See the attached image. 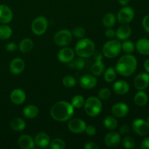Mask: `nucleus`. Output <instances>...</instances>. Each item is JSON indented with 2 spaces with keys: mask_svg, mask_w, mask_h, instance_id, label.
I'll return each mask as SVG.
<instances>
[{
  "mask_svg": "<svg viewBox=\"0 0 149 149\" xmlns=\"http://www.w3.org/2000/svg\"><path fill=\"white\" fill-rule=\"evenodd\" d=\"M74 113V108L71 103L65 100L55 103L50 109V116L54 120L60 122H67L71 119Z\"/></svg>",
  "mask_w": 149,
  "mask_h": 149,
  "instance_id": "1",
  "label": "nucleus"
},
{
  "mask_svg": "<svg viewBox=\"0 0 149 149\" xmlns=\"http://www.w3.org/2000/svg\"><path fill=\"white\" fill-rule=\"evenodd\" d=\"M137 65L138 61L136 58L131 54H127L118 60L115 69L121 76L127 77L134 74L137 68Z\"/></svg>",
  "mask_w": 149,
  "mask_h": 149,
  "instance_id": "2",
  "label": "nucleus"
},
{
  "mask_svg": "<svg viewBox=\"0 0 149 149\" xmlns=\"http://www.w3.org/2000/svg\"><path fill=\"white\" fill-rule=\"evenodd\" d=\"M95 50L94 42L87 38H82L77 42L75 46V52L79 57L87 58L92 56Z\"/></svg>",
  "mask_w": 149,
  "mask_h": 149,
  "instance_id": "3",
  "label": "nucleus"
},
{
  "mask_svg": "<svg viewBox=\"0 0 149 149\" xmlns=\"http://www.w3.org/2000/svg\"><path fill=\"white\" fill-rule=\"evenodd\" d=\"M83 107L87 116L90 117H95L101 113L103 104L99 97L91 96L87 98Z\"/></svg>",
  "mask_w": 149,
  "mask_h": 149,
  "instance_id": "4",
  "label": "nucleus"
},
{
  "mask_svg": "<svg viewBox=\"0 0 149 149\" xmlns=\"http://www.w3.org/2000/svg\"><path fill=\"white\" fill-rule=\"evenodd\" d=\"M122 50V44L118 40H109L104 44L102 49L103 56L107 58H113L120 54Z\"/></svg>",
  "mask_w": 149,
  "mask_h": 149,
  "instance_id": "5",
  "label": "nucleus"
},
{
  "mask_svg": "<svg viewBox=\"0 0 149 149\" xmlns=\"http://www.w3.org/2000/svg\"><path fill=\"white\" fill-rule=\"evenodd\" d=\"M54 42L59 47H66L71 43L73 39L72 33L67 29H62L54 36Z\"/></svg>",
  "mask_w": 149,
  "mask_h": 149,
  "instance_id": "6",
  "label": "nucleus"
},
{
  "mask_svg": "<svg viewBox=\"0 0 149 149\" xmlns=\"http://www.w3.org/2000/svg\"><path fill=\"white\" fill-rule=\"evenodd\" d=\"M48 27L47 19L44 16H39L33 20L31 23V31L37 36L43 35Z\"/></svg>",
  "mask_w": 149,
  "mask_h": 149,
  "instance_id": "7",
  "label": "nucleus"
},
{
  "mask_svg": "<svg viewBox=\"0 0 149 149\" xmlns=\"http://www.w3.org/2000/svg\"><path fill=\"white\" fill-rule=\"evenodd\" d=\"M135 17V12L131 7L124 6L117 13L116 19L122 24H128L130 23Z\"/></svg>",
  "mask_w": 149,
  "mask_h": 149,
  "instance_id": "8",
  "label": "nucleus"
},
{
  "mask_svg": "<svg viewBox=\"0 0 149 149\" xmlns=\"http://www.w3.org/2000/svg\"><path fill=\"white\" fill-rule=\"evenodd\" d=\"M85 122L79 118H73L70 119L68 123V128L72 133L81 134L84 132L86 129Z\"/></svg>",
  "mask_w": 149,
  "mask_h": 149,
  "instance_id": "9",
  "label": "nucleus"
},
{
  "mask_svg": "<svg viewBox=\"0 0 149 149\" xmlns=\"http://www.w3.org/2000/svg\"><path fill=\"white\" fill-rule=\"evenodd\" d=\"M134 132L140 136H146L149 132V124L143 119H135L132 122Z\"/></svg>",
  "mask_w": 149,
  "mask_h": 149,
  "instance_id": "10",
  "label": "nucleus"
},
{
  "mask_svg": "<svg viewBox=\"0 0 149 149\" xmlns=\"http://www.w3.org/2000/svg\"><path fill=\"white\" fill-rule=\"evenodd\" d=\"M75 55V52L71 47H63L58 53V61L63 63H70L73 61Z\"/></svg>",
  "mask_w": 149,
  "mask_h": 149,
  "instance_id": "11",
  "label": "nucleus"
},
{
  "mask_svg": "<svg viewBox=\"0 0 149 149\" xmlns=\"http://www.w3.org/2000/svg\"><path fill=\"white\" fill-rule=\"evenodd\" d=\"M134 86L138 90H144L149 86V74L140 73L135 77Z\"/></svg>",
  "mask_w": 149,
  "mask_h": 149,
  "instance_id": "12",
  "label": "nucleus"
},
{
  "mask_svg": "<svg viewBox=\"0 0 149 149\" xmlns=\"http://www.w3.org/2000/svg\"><path fill=\"white\" fill-rule=\"evenodd\" d=\"M80 86L85 90H91L96 87L97 84V79L95 76L93 74H85L79 79Z\"/></svg>",
  "mask_w": 149,
  "mask_h": 149,
  "instance_id": "13",
  "label": "nucleus"
},
{
  "mask_svg": "<svg viewBox=\"0 0 149 149\" xmlns=\"http://www.w3.org/2000/svg\"><path fill=\"white\" fill-rule=\"evenodd\" d=\"M10 100L15 105H21L26 101V94L25 91L22 89L16 88L13 90L10 93Z\"/></svg>",
  "mask_w": 149,
  "mask_h": 149,
  "instance_id": "14",
  "label": "nucleus"
},
{
  "mask_svg": "<svg viewBox=\"0 0 149 149\" xmlns=\"http://www.w3.org/2000/svg\"><path fill=\"white\" fill-rule=\"evenodd\" d=\"M24 61L20 58H14L10 63V71L14 75H19L25 69Z\"/></svg>",
  "mask_w": 149,
  "mask_h": 149,
  "instance_id": "15",
  "label": "nucleus"
},
{
  "mask_svg": "<svg viewBox=\"0 0 149 149\" xmlns=\"http://www.w3.org/2000/svg\"><path fill=\"white\" fill-rule=\"evenodd\" d=\"M111 113L115 117L123 118L129 113V107L124 103H117L112 106Z\"/></svg>",
  "mask_w": 149,
  "mask_h": 149,
  "instance_id": "16",
  "label": "nucleus"
},
{
  "mask_svg": "<svg viewBox=\"0 0 149 149\" xmlns=\"http://www.w3.org/2000/svg\"><path fill=\"white\" fill-rule=\"evenodd\" d=\"M104 143L109 148H116L121 143V135L119 133L111 132L105 136Z\"/></svg>",
  "mask_w": 149,
  "mask_h": 149,
  "instance_id": "17",
  "label": "nucleus"
},
{
  "mask_svg": "<svg viewBox=\"0 0 149 149\" xmlns=\"http://www.w3.org/2000/svg\"><path fill=\"white\" fill-rule=\"evenodd\" d=\"M13 18L11 9L5 4H0V23L7 24L10 23Z\"/></svg>",
  "mask_w": 149,
  "mask_h": 149,
  "instance_id": "18",
  "label": "nucleus"
},
{
  "mask_svg": "<svg viewBox=\"0 0 149 149\" xmlns=\"http://www.w3.org/2000/svg\"><path fill=\"white\" fill-rule=\"evenodd\" d=\"M35 145L40 148H47L50 143V138L47 133L40 132L36 134L34 137Z\"/></svg>",
  "mask_w": 149,
  "mask_h": 149,
  "instance_id": "19",
  "label": "nucleus"
},
{
  "mask_svg": "<svg viewBox=\"0 0 149 149\" xmlns=\"http://www.w3.org/2000/svg\"><path fill=\"white\" fill-rule=\"evenodd\" d=\"M19 147L21 149H33L35 148L34 139L29 135H22L17 141Z\"/></svg>",
  "mask_w": 149,
  "mask_h": 149,
  "instance_id": "20",
  "label": "nucleus"
},
{
  "mask_svg": "<svg viewBox=\"0 0 149 149\" xmlns=\"http://www.w3.org/2000/svg\"><path fill=\"white\" fill-rule=\"evenodd\" d=\"M132 34V29L127 24H122L116 31V36L119 40H127Z\"/></svg>",
  "mask_w": 149,
  "mask_h": 149,
  "instance_id": "21",
  "label": "nucleus"
},
{
  "mask_svg": "<svg viewBox=\"0 0 149 149\" xmlns=\"http://www.w3.org/2000/svg\"><path fill=\"white\" fill-rule=\"evenodd\" d=\"M130 90V85L127 81L121 80V81H115L113 84V91L116 94L123 95L127 94Z\"/></svg>",
  "mask_w": 149,
  "mask_h": 149,
  "instance_id": "22",
  "label": "nucleus"
},
{
  "mask_svg": "<svg viewBox=\"0 0 149 149\" xmlns=\"http://www.w3.org/2000/svg\"><path fill=\"white\" fill-rule=\"evenodd\" d=\"M135 48L141 55H149V39L146 38L140 39L136 42Z\"/></svg>",
  "mask_w": 149,
  "mask_h": 149,
  "instance_id": "23",
  "label": "nucleus"
},
{
  "mask_svg": "<svg viewBox=\"0 0 149 149\" xmlns=\"http://www.w3.org/2000/svg\"><path fill=\"white\" fill-rule=\"evenodd\" d=\"M148 101V96L143 90H139L134 96V102L140 107L145 106Z\"/></svg>",
  "mask_w": 149,
  "mask_h": 149,
  "instance_id": "24",
  "label": "nucleus"
},
{
  "mask_svg": "<svg viewBox=\"0 0 149 149\" xmlns=\"http://www.w3.org/2000/svg\"><path fill=\"white\" fill-rule=\"evenodd\" d=\"M10 126L12 130L16 132H21L24 130L26 127V123L23 119L19 117L14 118L10 122Z\"/></svg>",
  "mask_w": 149,
  "mask_h": 149,
  "instance_id": "25",
  "label": "nucleus"
},
{
  "mask_svg": "<svg viewBox=\"0 0 149 149\" xmlns=\"http://www.w3.org/2000/svg\"><path fill=\"white\" fill-rule=\"evenodd\" d=\"M39 109L35 105H28L23 109V113L25 117L30 119L36 117L39 114Z\"/></svg>",
  "mask_w": 149,
  "mask_h": 149,
  "instance_id": "26",
  "label": "nucleus"
},
{
  "mask_svg": "<svg viewBox=\"0 0 149 149\" xmlns=\"http://www.w3.org/2000/svg\"><path fill=\"white\" fill-rule=\"evenodd\" d=\"M33 46H34V44H33L32 39H29V38H25L20 41L18 48L20 52L26 53V52H29L30 51H31L33 48Z\"/></svg>",
  "mask_w": 149,
  "mask_h": 149,
  "instance_id": "27",
  "label": "nucleus"
},
{
  "mask_svg": "<svg viewBox=\"0 0 149 149\" xmlns=\"http://www.w3.org/2000/svg\"><path fill=\"white\" fill-rule=\"evenodd\" d=\"M105 71V65L102 60H96L95 62L93 64L91 67L92 74L94 76H100Z\"/></svg>",
  "mask_w": 149,
  "mask_h": 149,
  "instance_id": "28",
  "label": "nucleus"
},
{
  "mask_svg": "<svg viewBox=\"0 0 149 149\" xmlns=\"http://www.w3.org/2000/svg\"><path fill=\"white\" fill-rule=\"evenodd\" d=\"M116 17L115 15L112 13H108L103 16L102 19V23L103 25L108 29V28H112L116 24Z\"/></svg>",
  "mask_w": 149,
  "mask_h": 149,
  "instance_id": "29",
  "label": "nucleus"
},
{
  "mask_svg": "<svg viewBox=\"0 0 149 149\" xmlns=\"http://www.w3.org/2000/svg\"><path fill=\"white\" fill-rule=\"evenodd\" d=\"M103 125L109 130H114L118 126V122L115 116H107L103 119Z\"/></svg>",
  "mask_w": 149,
  "mask_h": 149,
  "instance_id": "30",
  "label": "nucleus"
},
{
  "mask_svg": "<svg viewBox=\"0 0 149 149\" xmlns=\"http://www.w3.org/2000/svg\"><path fill=\"white\" fill-rule=\"evenodd\" d=\"M13 34V29L7 25H1L0 26V39L6 40L11 37Z\"/></svg>",
  "mask_w": 149,
  "mask_h": 149,
  "instance_id": "31",
  "label": "nucleus"
},
{
  "mask_svg": "<svg viewBox=\"0 0 149 149\" xmlns=\"http://www.w3.org/2000/svg\"><path fill=\"white\" fill-rule=\"evenodd\" d=\"M104 71V79L106 82H113L116 79L117 72L113 67H109Z\"/></svg>",
  "mask_w": 149,
  "mask_h": 149,
  "instance_id": "32",
  "label": "nucleus"
},
{
  "mask_svg": "<svg viewBox=\"0 0 149 149\" xmlns=\"http://www.w3.org/2000/svg\"><path fill=\"white\" fill-rule=\"evenodd\" d=\"M85 102V99L84 98L82 95H77L74 96L71 99V105L75 109H80V108L83 107Z\"/></svg>",
  "mask_w": 149,
  "mask_h": 149,
  "instance_id": "33",
  "label": "nucleus"
},
{
  "mask_svg": "<svg viewBox=\"0 0 149 149\" xmlns=\"http://www.w3.org/2000/svg\"><path fill=\"white\" fill-rule=\"evenodd\" d=\"M135 45L129 40H125L122 44V50H123L127 54H132L135 51Z\"/></svg>",
  "mask_w": 149,
  "mask_h": 149,
  "instance_id": "34",
  "label": "nucleus"
},
{
  "mask_svg": "<svg viewBox=\"0 0 149 149\" xmlns=\"http://www.w3.org/2000/svg\"><path fill=\"white\" fill-rule=\"evenodd\" d=\"M49 147L52 149H63L65 147V143L61 138H55L51 141Z\"/></svg>",
  "mask_w": 149,
  "mask_h": 149,
  "instance_id": "35",
  "label": "nucleus"
},
{
  "mask_svg": "<svg viewBox=\"0 0 149 149\" xmlns=\"http://www.w3.org/2000/svg\"><path fill=\"white\" fill-rule=\"evenodd\" d=\"M63 84L64 85V87H68V88H71V87H74L76 86L77 80L72 76H65L63 79Z\"/></svg>",
  "mask_w": 149,
  "mask_h": 149,
  "instance_id": "36",
  "label": "nucleus"
},
{
  "mask_svg": "<svg viewBox=\"0 0 149 149\" xmlns=\"http://www.w3.org/2000/svg\"><path fill=\"white\" fill-rule=\"evenodd\" d=\"M71 33H72L73 36H75L76 38H78V39H82V38H84V36H86L85 29L81 27V26H78V27L74 28Z\"/></svg>",
  "mask_w": 149,
  "mask_h": 149,
  "instance_id": "37",
  "label": "nucleus"
},
{
  "mask_svg": "<svg viewBox=\"0 0 149 149\" xmlns=\"http://www.w3.org/2000/svg\"><path fill=\"white\" fill-rule=\"evenodd\" d=\"M122 145L124 148L127 149L134 148L135 146V141L132 137L126 136L122 141Z\"/></svg>",
  "mask_w": 149,
  "mask_h": 149,
  "instance_id": "38",
  "label": "nucleus"
},
{
  "mask_svg": "<svg viewBox=\"0 0 149 149\" xmlns=\"http://www.w3.org/2000/svg\"><path fill=\"white\" fill-rule=\"evenodd\" d=\"M111 96V90L107 87H103L99 90L98 97L100 100H107Z\"/></svg>",
  "mask_w": 149,
  "mask_h": 149,
  "instance_id": "39",
  "label": "nucleus"
},
{
  "mask_svg": "<svg viewBox=\"0 0 149 149\" xmlns=\"http://www.w3.org/2000/svg\"><path fill=\"white\" fill-rule=\"evenodd\" d=\"M85 65V62H84V60L83 58H79L73 63V67H74L77 69H82L83 68Z\"/></svg>",
  "mask_w": 149,
  "mask_h": 149,
  "instance_id": "40",
  "label": "nucleus"
},
{
  "mask_svg": "<svg viewBox=\"0 0 149 149\" xmlns=\"http://www.w3.org/2000/svg\"><path fill=\"white\" fill-rule=\"evenodd\" d=\"M84 132L89 136H94L96 134V132H97V130H96L95 127H94L93 125H88V126L86 127Z\"/></svg>",
  "mask_w": 149,
  "mask_h": 149,
  "instance_id": "41",
  "label": "nucleus"
},
{
  "mask_svg": "<svg viewBox=\"0 0 149 149\" xmlns=\"http://www.w3.org/2000/svg\"><path fill=\"white\" fill-rule=\"evenodd\" d=\"M17 46L15 43L14 42H9L6 45V49H7V52H13L15 50H17Z\"/></svg>",
  "mask_w": 149,
  "mask_h": 149,
  "instance_id": "42",
  "label": "nucleus"
},
{
  "mask_svg": "<svg viewBox=\"0 0 149 149\" xmlns=\"http://www.w3.org/2000/svg\"><path fill=\"white\" fill-rule=\"evenodd\" d=\"M142 25L146 31L149 33V15H147L143 17L142 20Z\"/></svg>",
  "mask_w": 149,
  "mask_h": 149,
  "instance_id": "43",
  "label": "nucleus"
},
{
  "mask_svg": "<svg viewBox=\"0 0 149 149\" xmlns=\"http://www.w3.org/2000/svg\"><path fill=\"white\" fill-rule=\"evenodd\" d=\"M105 35L107 38L109 39H113L114 36H116V31L113 30L111 28H108L105 31Z\"/></svg>",
  "mask_w": 149,
  "mask_h": 149,
  "instance_id": "44",
  "label": "nucleus"
},
{
  "mask_svg": "<svg viewBox=\"0 0 149 149\" xmlns=\"http://www.w3.org/2000/svg\"><path fill=\"white\" fill-rule=\"evenodd\" d=\"M84 149H98L99 146L94 142H87L84 144Z\"/></svg>",
  "mask_w": 149,
  "mask_h": 149,
  "instance_id": "45",
  "label": "nucleus"
},
{
  "mask_svg": "<svg viewBox=\"0 0 149 149\" xmlns=\"http://www.w3.org/2000/svg\"><path fill=\"white\" fill-rule=\"evenodd\" d=\"M130 129V127L127 125H123L119 129V134L120 135H125V134L129 133Z\"/></svg>",
  "mask_w": 149,
  "mask_h": 149,
  "instance_id": "46",
  "label": "nucleus"
},
{
  "mask_svg": "<svg viewBox=\"0 0 149 149\" xmlns=\"http://www.w3.org/2000/svg\"><path fill=\"white\" fill-rule=\"evenodd\" d=\"M141 147L143 149H149V137L143 140L141 144Z\"/></svg>",
  "mask_w": 149,
  "mask_h": 149,
  "instance_id": "47",
  "label": "nucleus"
},
{
  "mask_svg": "<svg viewBox=\"0 0 149 149\" xmlns=\"http://www.w3.org/2000/svg\"><path fill=\"white\" fill-rule=\"evenodd\" d=\"M93 55H94V58H95V60H102L103 59V53H101V52H95V53H93Z\"/></svg>",
  "mask_w": 149,
  "mask_h": 149,
  "instance_id": "48",
  "label": "nucleus"
},
{
  "mask_svg": "<svg viewBox=\"0 0 149 149\" xmlns=\"http://www.w3.org/2000/svg\"><path fill=\"white\" fill-rule=\"evenodd\" d=\"M143 66H144V68H145V70L146 71V72L149 74V58L148 59L146 60V61L144 62Z\"/></svg>",
  "mask_w": 149,
  "mask_h": 149,
  "instance_id": "49",
  "label": "nucleus"
},
{
  "mask_svg": "<svg viewBox=\"0 0 149 149\" xmlns=\"http://www.w3.org/2000/svg\"><path fill=\"white\" fill-rule=\"evenodd\" d=\"M130 0H118V2L119 4L122 6H127L130 3Z\"/></svg>",
  "mask_w": 149,
  "mask_h": 149,
  "instance_id": "50",
  "label": "nucleus"
},
{
  "mask_svg": "<svg viewBox=\"0 0 149 149\" xmlns=\"http://www.w3.org/2000/svg\"><path fill=\"white\" fill-rule=\"evenodd\" d=\"M147 122L149 124V116H148V118H147Z\"/></svg>",
  "mask_w": 149,
  "mask_h": 149,
  "instance_id": "51",
  "label": "nucleus"
}]
</instances>
